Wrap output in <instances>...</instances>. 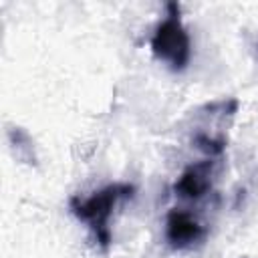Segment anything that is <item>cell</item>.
<instances>
[{"instance_id":"6da1fadb","label":"cell","mask_w":258,"mask_h":258,"mask_svg":"<svg viewBox=\"0 0 258 258\" xmlns=\"http://www.w3.org/2000/svg\"><path fill=\"white\" fill-rule=\"evenodd\" d=\"M133 187L131 185H125V183H115V185H109L105 189H101L99 194L91 196L89 200L81 202L79 206H75V214L89 222L97 234V240L107 246L109 240H111V234H109V228H107V222H109V216L113 212V206L117 204L119 198H127L131 196Z\"/></svg>"},{"instance_id":"7a4b0ae2","label":"cell","mask_w":258,"mask_h":258,"mask_svg":"<svg viewBox=\"0 0 258 258\" xmlns=\"http://www.w3.org/2000/svg\"><path fill=\"white\" fill-rule=\"evenodd\" d=\"M151 48H153V54L157 58L169 62L173 71H181L187 64L189 36L185 32V28L181 26L177 14H171L157 26V30L151 38Z\"/></svg>"},{"instance_id":"3957f363","label":"cell","mask_w":258,"mask_h":258,"mask_svg":"<svg viewBox=\"0 0 258 258\" xmlns=\"http://www.w3.org/2000/svg\"><path fill=\"white\" fill-rule=\"evenodd\" d=\"M167 240L171 242V246L175 248H183V246H189L194 242H198L202 236H204V230L202 226L185 212H171L169 218H167Z\"/></svg>"},{"instance_id":"277c9868","label":"cell","mask_w":258,"mask_h":258,"mask_svg":"<svg viewBox=\"0 0 258 258\" xmlns=\"http://www.w3.org/2000/svg\"><path fill=\"white\" fill-rule=\"evenodd\" d=\"M210 187V171L208 163L194 165L181 173V177L175 181V191L185 198H200Z\"/></svg>"}]
</instances>
